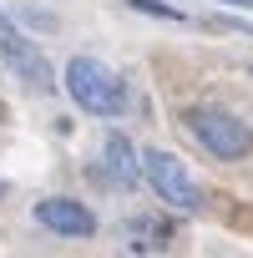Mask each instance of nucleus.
Listing matches in <instances>:
<instances>
[{
	"mask_svg": "<svg viewBox=\"0 0 253 258\" xmlns=\"http://www.w3.org/2000/svg\"><path fill=\"white\" fill-rule=\"evenodd\" d=\"M6 192H11V182H6V177H0V198H6Z\"/></svg>",
	"mask_w": 253,
	"mask_h": 258,
	"instance_id": "10",
	"label": "nucleus"
},
{
	"mask_svg": "<svg viewBox=\"0 0 253 258\" xmlns=\"http://www.w3.org/2000/svg\"><path fill=\"white\" fill-rule=\"evenodd\" d=\"M137 172H142V182L157 192V203H167V208H177V213H198V208H203V187H198V177L187 172V162H182L177 152L147 147V152H137Z\"/></svg>",
	"mask_w": 253,
	"mask_h": 258,
	"instance_id": "3",
	"label": "nucleus"
},
{
	"mask_svg": "<svg viewBox=\"0 0 253 258\" xmlns=\"http://www.w3.org/2000/svg\"><path fill=\"white\" fill-rule=\"evenodd\" d=\"M132 233H137V238H132V248H137V253L167 248V243H157V238H172V228H167V223H152V218H137V223H132Z\"/></svg>",
	"mask_w": 253,
	"mask_h": 258,
	"instance_id": "7",
	"label": "nucleus"
},
{
	"mask_svg": "<svg viewBox=\"0 0 253 258\" xmlns=\"http://www.w3.org/2000/svg\"><path fill=\"white\" fill-rule=\"evenodd\" d=\"M132 11H142V16H162V21H182V11L162 6V0H132Z\"/></svg>",
	"mask_w": 253,
	"mask_h": 258,
	"instance_id": "8",
	"label": "nucleus"
},
{
	"mask_svg": "<svg viewBox=\"0 0 253 258\" xmlns=\"http://www.w3.org/2000/svg\"><path fill=\"white\" fill-rule=\"evenodd\" d=\"M0 21H6V11H0Z\"/></svg>",
	"mask_w": 253,
	"mask_h": 258,
	"instance_id": "11",
	"label": "nucleus"
},
{
	"mask_svg": "<svg viewBox=\"0 0 253 258\" xmlns=\"http://www.w3.org/2000/svg\"><path fill=\"white\" fill-rule=\"evenodd\" d=\"M96 177H101V187H116V192H132V187L142 182V172H137V152H132V142H126L121 132H106V137H101Z\"/></svg>",
	"mask_w": 253,
	"mask_h": 258,
	"instance_id": "5",
	"label": "nucleus"
},
{
	"mask_svg": "<svg viewBox=\"0 0 253 258\" xmlns=\"http://www.w3.org/2000/svg\"><path fill=\"white\" fill-rule=\"evenodd\" d=\"M36 223H41L46 233H56V238H91V233H96L91 208L76 203V198H41V203H36Z\"/></svg>",
	"mask_w": 253,
	"mask_h": 258,
	"instance_id": "6",
	"label": "nucleus"
},
{
	"mask_svg": "<svg viewBox=\"0 0 253 258\" xmlns=\"http://www.w3.org/2000/svg\"><path fill=\"white\" fill-rule=\"evenodd\" d=\"M218 6H253V0H218Z\"/></svg>",
	"mask_w": 253,
	"mask_h": 258,
	"instance_id": "9",
	"label": "nucleus"
},
{
	"mask_svg": "<svg viewBox=\"0 0 253 258\" xmlns=\"http://www.w3.org/2000/svg\"><path fill=\"white\" fill-rule=\"evenodd\" d=\"M0 61L16 71V81H21L26 91H36V96H51V91H56V71H51L46 51H41L26 31H16L11 16L0 21Z\"/></svg>",
	"mask_w": 253,
	"mask_h": 258,
	"instance_id": "4",
	"label": "nucleus"
},
{
	"mask_svg": "<svg viewBox=\"0 0 253 258\" xmlns=\"http://www.w3.org/2000/svg\"><path fill=\"white\" fill-rule=\"evenodd\" d=\"M182 121H187V137H193L208 157H218V162H243V157H253V126H248L238 111H228V106H193Z\"/></svg>",
	"mask_w": 253,
	"mask_h": 258,
	"instance_id": "2",
	"label": "nucleus"
},
{
	"mask_svg": "<svg viewBox=\"0 0 253 258\" xmlns=\"http://www.w3.org/2000/svg\"><path fill=\"white\" fill-rule=\"evenodd\" d=\"M61 86L91 116H121L126 111V81L106 61H96V56H71L66 71H61Z\"/></svg>",
	"mask_w": 253,
	"mask_h": 258,
	"instance_id": "1",
	"label": "nucleus"
}]
</instances>
